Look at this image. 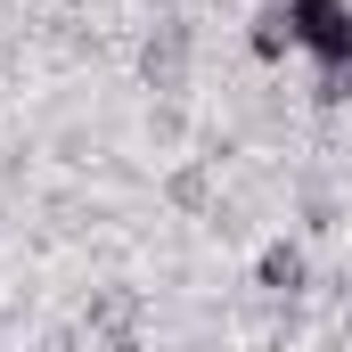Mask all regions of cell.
I'll use <instances>...</instances> for the list:
<instances>
[{
    "label": "cell",
    "mask_w": 352,
    "mask_h": 352,
    "mask_svg": "<svg viewBox=\"0 0 352 352\" xmlns=\"http://www.w3.org/2000/svg\"><path fill=\"white\" fill-rule=\"evenodd\" d=\"M188 66H197V33H188L180 8H164V16L148 25V41H140V74H148V90L180 98V90H188Z\"/></svg>",
    "instance_id": "7a4b0ae2"
},
{
    "label": "cell",
    "mask_w": 352,
    "mask_h": 352,
    "mask_svg": "<svg viewBox=\"0 0 352 352\" xmlns=\"http://www.w3.org/2000/svg\"><path fill=\"white\" fill-rule=\"evenodd\" d=\"M246 50H254V66H287L295 58V33H287V8L263 0L254 16H246Z\"/></svg>",
    "instance_id": "5b68a950"
},
{
    "label": "cell",
    "mask_w": 352,
    "mask_h": 352,
    "mask_svg": "<svg viewBox=\"0 0 352 352\" xmlns=\"http://www.w3.org/2000/svg\"><path fill=\"white\" fill-rule=\"evenodd\" d=\"M254 295H263V303H303V295H311V246L287 238V230L263 238V246H254Z\"/></svg>",
    "instance_id": "3957f363"
},
{
    "label": "cell",
    "mask_w": 352,
    "mask_h": 352,
    "mask_svg": "<svg viewBox=\"0 0 352 352\" xmlns=\"http://www.w3.org/2000/svg\"><path fill=\"white\" fill-rule=\"evenodd\" d=\"M90 352H148V328H123V336H90Z\"/></svg>",
    "instance_id": "52a82bcc"
},
{
    "label": "cell",
    "mask_w": 352,
    "mask_h": 352,
    "mask_svg": "<svg viewBox=\"0 0 352 352\" xmlns=\"http://www.w3.org/2000/svg\"><path fill=\"white\" fill-rule=\"evenodd\" d=\"M82 328H90V336H123V328H148V295H140V287H123V278L90 287V295H82Z\"/></svg>",
    "instance_id": "277c9868"
},
{
    "label": "cell",
    "mask_w": 352,
    "mask_h": 352,
    "mask_svg": "<svg viewBox=\"0 0 352 352\" xmlns=\"http://www.w3.org/2000/svg\"><path fill=\"white\" fill-rule=\"evenodd\" d=\"M213 180H221V156H188V164L164 180V197H173L180 213H205V205H213Z\"/></svg>",
    "instance_id": "8992f818"
},
{
    "label": "cell",
    "mask_w": 352,
    "mask_h": 352,
    "mask_svg": "<svg viewBox=\"0 0 352 352\" xmlns=\"http://www.w3.org/2000/svg\"><path fill=\"white\" fill-rule=\"evenodd\" d=\"M287 8V33H295V58L328 82L352 66V0H278Z\"/></svg>",
    "instance_id": "6da1fadb"
},
{
    "label": "cell",
    "mask_w": 352,
    "mask_h": 352,
    "mask_svg": "<svg viewBox=\"0 0 352 352\" xmlns=\"http://www.w3.org/2000/svg\"><path fill=\"white\" fill-rule=\"evenodd\" d=\"M0 344H8V328H0Z\"/></svg>",
    "instance_id": "ba28073f"
}]
</instances>
